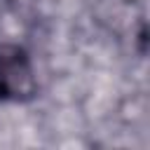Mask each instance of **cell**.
I'll return each instance as SVG.
<instances>
[{
  "label": "cell",
  "mask_w": 150,
  "mask_h": 150,
  "mask_svg": "<svg viewBox=\"0 0 150 150\" xmlns=\"http://www.w3.org/2000/svg\"><path fill=\"white\" fill-rule=\"evenodd\" d=\"M38 94V77L28 52L14 42H0V101H30Z\"/></svg>",
  "instance_id": "cell-1"
}]
</instances>
